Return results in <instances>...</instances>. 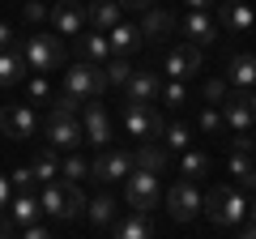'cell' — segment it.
Here are the masks:
<instances>
[{
	"label": "cell",
	"mask_w": 256,
	"mask_h": 239,
	"mask_svg": "<svg viewBox=\"0 0 256 239\" xmlns=\"http://www.w3.org/2000/svg\"><path fill=\"white\" fill-rule=\"evenodd\" d=\"M38 205H43V214L56 218V222H73V218L86 214V196L77 192L73 180H52V184H43L38 188Z\"/></svg>",
	"instance_id": "6da1fadb"
},
{
	"label": "cell",
	"mask_w": 256,
	"mask_h": 239,
	"mask_svg": "<svg viewBox=\"0 0 256 239\" xmlns=\"http://www.w3.org/2000/svg\"><path fill=\"white\" fill-rule=\"evenodd\" d=\"M205 214H210L214 226H226V230H239V222L248 218V192L235 184H222L214 192H205Z\"/></svg>",
	"instance_id": "7a4b0ae2"
},
{
	"label": "cell",
	"mask_w": 256,
	"mask_h": 239,
	"mask_svg": "<svg viewBox=\"0 0 256 239\" xmlns=\"http://www.w3.org/2000/svg\"><path fill=\"white\" fill-rule=\"evenodd\" d=\"M43 141H47L52 150H64V154H68V150H77V146L86 141V128L77 124L73 111L52 107V111H47V120H43Z\"/></svg>",
	"instance_id": "3957f363"
},
{
	"label": "cell",
	"mask_w": 256,
	"mask_h": 239,
	"mask_svg": "<svg viewBox=\"0 0 256 239\" xmlns=\"http://www.w3.org/2000/svg\"><path fill=\"white\" fill-rule=\"evenodd\" d=\"M64 90L77 94L82 102L102 98V90H107V73H102V64H94V60H77V64L64 68Z\"/></svg>",
	"instance_id": "277c9868"
},
{
	"label": "cell",
	"mask_w": 256,
	"mask_h": 239,
	"mask_svg": "<svg viewBox=\"0 0 256 239\" xmlns=\"http://www.w3.org/2000/svg\"><path fill=\"white\" fill-rule=\"evenodd\" d=\"M158 196H162V188H158V171H150V166H132V171L124 175V201H128V210L154 214Z\"/></svg>",
	"instance_id": "5b68a950"
},
{
	"label": "cell",
	"mask_w": 256,
	"mask_h": 239,
	"mask_svg": "<svg viewBox=\"0 0 256 239\" xmlns=\"http://www.w3.org/2000/svg\"><path fill=\"white\" fill-rule=\"evenodd\" d=\"M22 47H26L30 73H56L64 64V38L60 34H30Z\"/></svg>",
	"instance_id": "8992f818"
},
{
	"label": "cell",
	"mask_w": 256,
	"mask_h": 239,
	"mask_svg": "<svg viewBox=\"0 0 256 239\" xmlns=\"http://www.w3.org/2000/svg\"><path fill=\"white\" fill-rule=\"evenodd\" d=\"M137 166V154H128V150H116V146H102L90 162V175L98 184H124V175Z\"/></svg>",
	"instance_id": "52a82bcc"
},
{
	"label": "cell",
	"mask_w": 256,
	"mask_h": 239,
	"mask_svg": "<svg viewBox=\"0 0 256 239\" xmlns=\"http://www.w3.org/2000/svg\"><path fill=\"white\" fill-rule=\"evenodd\" d=\"M120 124H124V132L132 141H150L162 132V120H158L154 102H128L124 98V111H120Z\"/></svg>",
	"instance_id": "ba28073f"
},
{
	"label": "cell",
	"mask_w": 256,
	"mask_h": 239,
	"mask_svg": "<svg viewBox=\"0 0 256 239\" xmlns=\"http://www.w3.org/2000/svg\"><path fill=\"white\" fill-rule=\"evenodd\" d=\"M201 68H205V52L196 43H188V38L162 56V73L171 77V82H188V77H196Z\"/></svg>",
	"instance_id": "9c48e42d"
},
{
	"label": "cell",
	"mask_w": 256,
	"mask_h": 239,
	"mask_svg": "<svg viewBox=\"0 0 256 239\" xmlns=\"http://www.w3.org/2000/svg\"><path fill=\"white\" fill-rule=\"evenodd\" d=\"M201 210H205V196H201V188H196V180L184 175L180 184H171V192H166V214H171L175 222H192Z\"/></svg>",
	"instance_id": "30bf717a"
},
{
	"label": "cell",
	"mask_w": 256,
	"mask_h": 239,
	"mask_svg": "<svg viewBox=\"0 0 256 239\" xmlns=\"http://www.w3.org/2000/svg\"><path fill=\"white\" fill-rule=\"evenodd\" d=\"M222 120H226V128H235V132L256 128V90H230L226 102H222Z\"/></svg>",
	"instance_id": "8fae6325"
},
{
	"label": "cell",
	"mask_w": 256,
	"mask_h": 239,
	"mask_svg": "<svg viewBox=\"0 0 256 239\" xmlns=\"http://www.w3.org/2000/svg\"><path fill=\"white\" fill-rule=\"evenodd\" d=\"M0 128L9 132L13 141H30L38 132L34 102H9V107H0Z\"/></svg>",
	"instance_id": "7c38bea8"
},
{
	"label": "cell",
	"mask_w": 256,
	"mask_h": 239,
	"mask_svg": "<svg viewBox=\"0 0 256 239\" xmlns=\"http://www.w3.org/2000/svg\"><path fill=\"white\" fill-rule=\"evenodd\" d=\"M47 18H52V26H56L60 38H77L82 26H86V4L82 0H56V9Z\"/></svg>",
	"instance_id": "4fadbf2b"
},
{
	"label": "cell",
	"mask_w": 256,
	"mask_h": 239,
	"mask_svg": "<svg viewBox=\"0 0 256 239\" xmlns=\"http://www.w3.org/2000/svg\"><path fill=\"white\" fill-rule=\"evenodd\" d=\"M180 34L188 38V43H196V47H210L214 38H218V22L210 18V9H188L184 22H180Z\"/></svg>",
	"instance_id": "5bb4252c"
},
{
	"label": "cell",
	"mask_w": 256,
	"mask_h": 239,
	"mask_svg": "<svg viewBox=\"0 0 256 239\" xmlns=\"http://www.w3.org/2000/svg\"><path fill=\"white\" fill-rule=\"evenodd\" d=\"M86 116H82V128H86V141H90L94 150H102V146H111V120H107V107H102L98 98H90L86 102Z\"/></svg>",
	"instance_id": "9a60e30c"
},
{
	"label": "cell",
	"mask_w": 256,
	"mask_h": 239,
	"mask_svg": "<svg viewBox=\"0 0 256 239\" xmlns=\"http://www.w3.org/2000/svg\"><path fill=\"white\" fill-rule=\"evenodd\" d=\"M218 26H226L230 34H252V26H256L252 4H244V0H226V4H218Z\"/></svg>",
	"instance_id": "2e32d148"
},
{
	"label": "cell",
	"mask_w": 256,
	"mask_h": 239,
	"mask_svg": "<svg viewBox=\"0 0 256 239\" xmlns=\"http://www.w3.org/2000/svg\"><path fill=\"white\" fill-rule=\"evenodd\" d=\"M226 175L235 180V188L256 192V158H252V150H230L226 154Z\"/></svg>",
	"instance_id": "e0dca14e"
},
{
	"label": "cell",
	"mask_w": 256,
	"mask_h": 239,
	"mask_svg": "<svg viewBox=\"0 0 256 239\" xmlns=\"http://www.w3.org/2000/svg\"><path fill=\"white\" fill-rule=\"evenodd\" d=\"M158 90H162L158 73H150V68H132V77H128V86H124V98L128 102H158Z\"/></svg>",
	"instance_id": "ac0fdd59"
},
{
	"label": "cell",
	"mask_w": 256,
	"mask_h": 239,
	"mask_svg": "<svg viewBox=\"0 0 256 239\" xmlns=\"http://www.w3.org/2000/svg\"><path fill=\"white\" fill-rule=\"evenodd\" d=\"M26 73H30V64H26V47H9V52H0V90H9V86H22L26 82Z\"/></svg>",
	"instance_id": "d6986e66"
},
{
	"label": "cell",
	"mask_w": 256,
	"mask_h": 239,
	"mask_svg": "<svg viewBox=\"0 0 256 239\" xmlns=\"http://www.w3.org/2000/svg\"><path fill=\"white\" fill-rule=\"evenodd\" d=\"M175 30H180V22H175V13L166 4H150L146 9V22H141V34L146 38H171Z\"/></svg>",
	"instance_id": "ffe728a7"
},
{
	"label": "cell",
	"mask_w": 256,
	"mask_h": 239,
	"mask_svg": "<svg viewBox=\"0 0 256 239\" xmlns=\"http://www.w3.org/2000/svg\"><path fill=\"white\" fill-rule=\"evenodd\" d=\"M226 86H235V90H252L256 86V56L252 52H235L226 60Z\"/></svg>",
	"instance_id": "44dd1931"
},
{
	"label": "cell",
	"mask_w": 256,
	"mask_h": 239,
	"mask_svg": "<svg viewBox=\"0 0 256 239\" xmlns=\"http://www.w3.org/2000/svg\"><path fill=\"white\" fill-rule=\"evenodd\" d=\"M107 43H111V52H116V56H128V52H137V47L146 43V34H141V26H132V22L120 18L116 26L107 30Z\"/></svg>",
	"instance_id": "7402d4cb"
},
{
	"label": "cell",
	"mask_w": 256,
	"mask_h": 239,
	"mask_svg": "<svg viewBox=\"0 0 256 239\" xmlns=\"http://www.w3.org/2000/svg\"><path fill=\"white\" fill-rule=\"evenodd\" d=\"M111 235H120V239H146V235H154V218H150L146 210H132L128 218L111 222Z\"/></svg>",
	"instance_id": "603a6c76"
},
{
	"label": "cell",
	"mask_w": 256,
	"mask_h": 239,
	"mask_svg": "<svg viewBox=\"0 0 256 239\" xmlns=\"http://www.w3.org/2000/svg\"><path fill=\"white\" fill-rule=\"evenodd\" d=\"M132 154H137V166H150V171H158V175L171 166V150H166L162 141H141Z\"/></svg>",
	"instance_id": "cb8c5ba5"
},
{
	"label": "cell",
	"mask_w": 256,
	"mask_h": 239,
	"mask_svg": "<svg viewBox=\"0 0 256 239\" xmlns=\"http://www.w3.org/2000/svg\"><path fill=\"white\" fill-rule=\"evenodd\" d=\"M116 196H107V192H98L94 201H86V218L94 222V230H111V222H116Z\"/></svg>",
	"instance_id": "d4e9b609"
},
{
	"label": "cell",
	"mask_w": 256,
	"mask_h": 239,
	"mask_svg": "<svg viewBox=\"0 0 256 239\" xmlns=\"http://www.w3.org/2000/svg\"><path fill=\"white\" fill-rule=\"evenodd\" d=\"M86 22L107 34V30L120 22V0H94V4H86Z\"/></svg>",
	"instance_id": "484cf974"
},
{
	"label": "cell",
	"mask_w": 256,
	"mask_h": 239,
	"mask_svg": "<svg viewBox=\"0 0 256 239\" xmlns=\"http://www.w3.org/2000/svg\"><path fill=\"white\" fill-rule=\"evenodd\" d=\"M77 52H82V60H94V64H102V60H111V56H116L102 30H90V34H82V38H77Z\"/></svg>",
	"instance_id": "4316f807"
},
{
	"label": "cell",
	"mask_w": 256,
	"mask_h": 239,
	"mask_svg": "<svg viewBox=\"0 0 256 239\" xmlns=\"http://www.w3.org/2000/svg\"><path fill=\"white\" fill-rule=\"evenodd\" d=\"M158 137H162V146L171 150V154H184V150L192 146V128L184 124V120H171V124H166V128L158 132Z\"/></svg>",
	"instance_id": "83f0119b"
},
{
	"label": "cell",
	"mask_w": 256,
	"mask_h": 239,
	"mask_svg": "<svg viewBox=\"0 0 256 239\" xmlns=\"http://www.w3.org/2000/svg\"><path fill=\"white\" fill-rule=\"evenodd\" d=\"M9 214H13L18 226H26V222H34L38 214H43V205H38L34 192H18V201H9Z\"/></svg>",
	"instance_id": "f1b7e54d"
},
{
	"label": "cell",
	"mask_w": 256,
	"mask_h": 239,
	"mask_svg": "<svg viewBox=\"0 0 256 239\" xmlns=\"http://www.w3.org/2000/svg\"><path fill=\"white\" fill-rule=\"evenodd\" d=\"M30 166H34V175H38V188L52 184V180H60V158H56V150H52V146L38 150V158H34Z\"/></svg>",
	"instance_id": "f546056e"
},
{
	"label": "cell",
	"mask_w": 256,
	"mask_h": 239,
	"mask_svg": "<svg viewBox=\"0 0 256 239\" xmlns=\"http://www.w3.org/2000/svg\"><path fill=\"white\" fill-rule=\"evenodd\" d=\"M196 128H201L205 137H222V128H226V120H222V107L205 102V107L196 111Z\"/></svg>",
	"instance_id": "4dcf8cb0"
},
{
	"label": "cell",
	"mask_w": 256,
	"mask_h": 239,
	"mask_svg": "<svg viewBox=\"0 0 256 239\" xmlns=\"http://www.w3.org/2000/svg\"><path fill=\"white\" fill-rule=\"evenodd\" d=\"M180 171L188 175V180H201V175L210 171V158H205V154H196V150L188 146V150L180 154Z\"/></svg>",
	"instance_id": "1f68e13d"
},
{
	"label": "cell",
	"mask_w": 256,
	"mask_h": 239,
	"mask_svg": "<svg viewBox=\"0 0 256 239\" xmlns=\"http://www.w3.org/2000/svg\"><path fill=\"white\" fill-rule=\"evenodd\" d=\"M102 73H107V86H120V90H124L128 77H132V68H128V56H111L107 64H102Z\"/></svg>",
	"instance_id": "d6a6232c"
},
{
	"label": "cell",
	"mask_w": 256,
	"mask_h": 239,
	"mask_svg": "<svg viewBox=\"0 0 256 239\" xmlns=\"http://www.w3.org/2000/svg\"><path fill=\"white\" fill-rule=\"evenodd\" d=\"M26 102H34V107L38 102H52V82H47V73H34L26 82Z\"/></svg>",
	"instance_id": "836d02e7"
},
{
	"label": "cell",
	"mask_w": 256,
	"mask_h": 239,
	"mask_svg": "<svg viewBox=\"0 0 256 239\" xmlns=\"http://www.w3.org/2000/svg\"><path fill=\"white\" fill-rule=\"evenodd\" d=\"M86 175H90V162H86L82 154L68 150V158L60 162V180H73V184H77V180H86Z\"/></svg>",
	"instance_id": "e575fe53"
},
{
	"label": "cell",
	"mask_w": 256,
	"mask_h": 239,
	"mask_svg": "<svg viewBox=\"0 0 256 239\" xmlns=\"http://www.w3.org/2000/svg\"><path fill=\"white\" fill-rule=\"evenodd\" d=\"M158 98H162V107H184V102H188V90H184V82H166L162 90H158Z\"/></svg>",
	"instance_id": "d590c367"
},
{
	"label": "cell",
	"mask_w": 256,
	"mask_h": 239,
	"mask_svg": "<svg viewBox=\"0 0 256 239\" xmlns=\"http://www.w3.org/2000/svg\"><path fill=\"white\" fill-rule=\"evenodd\" d=\"M9 184H13V192H34V188H38V175H34V166H18Z\"/></svg>",
	"instance_id": "8d00e7d4"
},
{
	"label": "cell",
	"mask_w": 256,
	"mask_h": 239,
	"mask_svg": "<svg viewBox=\"0 0 256 239\" xmlns=\"http://www.w3.org/2000/svg\"><path fill=\"white\" fill-rule=\"evenodd\" d=\"M201 98L214 102V107H222V102H226V77H210L205 90H201Z\"/></svg>",
	"instance_id": "74e56055"
},
{
	"label": "cell",
	"mask_w": 256,
	"mask_h": 239,
	"mask_svg": "<svg viewBox=\"0 0 256 239\" xmlns=\"http://www.w3.org/2000/svg\"><path fill=\"white\" fill-rule=\"evenodd\" d=\"M22 13H26V22H43L52 9H47V0H26V4H22Z\"/></svg>",
	"instance_id": "f35d334b"
},
{
	"label": "cell",
	"mask_w": 256,
	"mask_h": 239,
	"mask_svg": "<svg viewBox=\"0 0 256 239\" xmlns=\"http://www.w3.org/2000/svg\"><path fill=\"white\" fill-rule=\"evenodd\" d=\"M18 230L26 239H47V235H52V226H43V222H26V226H18Z\"/></svg>",
	"instance_id": "ab89813d"
},
{
	"label": "cell",
	"mask_w": 256,
	"mask_h": 239,
	"mask_svg": "<svg viewBox=\"0 0 256 239\" xmlns=\"http://www.w3.org/2000/svg\"><path fill=\"white\" fill-rule=\"evenodd\" d=\"M230 150H252V154H256V137H252V128H248V132H235Z\"/></svg>",
	"instance_id": "60d3db41"
},
{
	"label": "cell",
	"mask_w": 256,
	"mask_h": 239,
	"mask_svg": "<svg viewBox=\"0 0 256 239\" xmlns=\"http://www.w3.org/2000/svg\"><path fill=\"white\" fill-rule=\"evenodd\" d=\"M9 192H13V184H9V180H4V175H0V214L9 210Z\"/></svg>",
	"instance_id": "b9f144b4"
},
{
	"label": "cell",
	"mask_w": 256,
	"mask_h": 239,
	"mask_svg": "<svg viewBox=\"0 0 256 239\" xmlns=\"http://www.w3.org/2000/svg\"><path fill=\"white\" fill-rule=\"evenodd\" d=\"M150 4H158V0H120V9H141V13H146Z\"/></svg>",
	"instance_id": "7bdbcfd3"
},
{
	"label": "cell",
	"mask_w": 256,
	"mask_h": 239,
	"mask_svg": "<svg viewBox=\"0 0 256 239\" xmlns=\"http://www.w3.org/2000/svg\"><path fill=\"white\" fill-rule=\"evenodd\" d=\"M9 43H13V30L4 26V22H0V52H4V47H9Z\"/></svg>",
	"instance_id": "ee69618b"
},
{
	"label": "cell",
	"mask_w": 256,
	"mask_h": 239,
	"mask_svg": "<svg viewBox=\"0 0 256 239\" xmlns=\"http://www.w3.org/2000/svg\"><path fill=\"white\" fill-rule=\"evenodd\" d=\"M184 4H188V9H214L218 0H184Z\"/></svg>",
	"instance_id": "f6af8a7d"
},
{
	"label": "cell",
	"mask_w": 256,
	"mask_h": 239,
	"mask_svg": "<svg viewBox=\"0 0 256 239\" xmlns=\"http://www.w3.org/2000/svg\"><path fill=\"white\" fill-rule=\"evenodd\" d=\"M248 222H256V201H248Z\"/></svg>",
	"instance_id": "bcb514c9"
},
{
	"label": "cell",
	"mask_w": 256,
	"mask_h": 239,
	"mask_svg": "<svg viewBox=\"0 0 256 239\" xmlns=\"http://www.w3.org/2000/svg\"><path fill=\"white\" fill-rule=\"evenodd\" d=\"M0 107H4V102H0Z\"/></svg>",
	"instance_id": "7dc6e473"
},
{
	"label": "cell",
	"mask_w": 256,
	"mask_h": 239,
	"mask_svg": "<svg viewBox=\"0 0 256 239\" xmlns=\"http://www.w3.org/2000/svg\"><path fill=\"white\" fill-rule=\"evenodd\" d=\"M52 4H56V0H52Z\"/></svg>",
	"instance_id": "c3c4849f"
}]
</instances>
